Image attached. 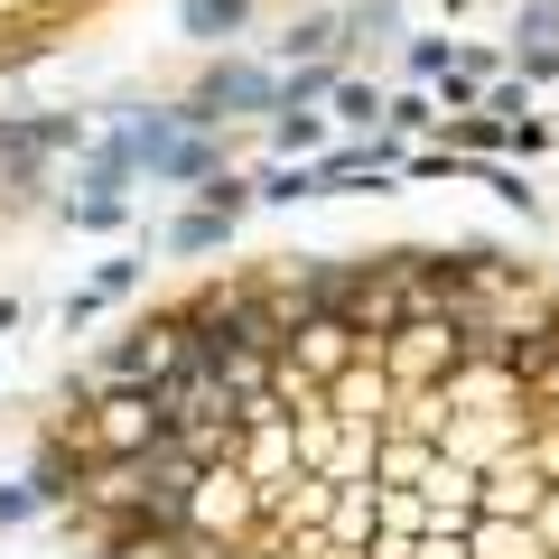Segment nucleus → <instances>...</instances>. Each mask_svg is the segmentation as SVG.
<instances>
[{
	"label": "nucleus",
	"instance_id": "f257e3e1",
	"mask_svg": "<svg viewBox=\"0 0 559 559\" xmlns=\"http://www.w3.org/2000/svg\"><path fill=\"white\" fill-rule=\"evenodd\" d=\"M112 559H559V280L355 252L205 280L66 411Z\"/></svg>",
	"mask_w": 559,
	"mask_h": 559
}]
</instances>
